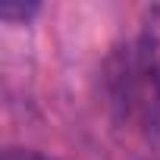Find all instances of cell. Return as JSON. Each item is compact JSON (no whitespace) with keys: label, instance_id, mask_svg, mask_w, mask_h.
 I'll list each match as a JSON object with an SVG mask.
<instances>
[{"label":"cell","instance_id":"obj_1","mask_svg":"<svg viewBox=\"0 0 160 160\" xmlns=\"http://www.w3.org/2000/svg\"><path fill=\"white\" fill-rule=\"evenodd\" d=\"M135 53H138V63H141V69L148 75L151 88L160 98V3H154L151 10H144Z\"/></svg>","mask_w":160,"mask_h":160},{"label":"cell","instance_id":"obj_3","mask_svg":"<svg viewBox=\"0 0 160 160\" xmlns=\"http://www.w3.org/2000/svg\"><path fill=\"white\" fill-rule=\"evenodd\" d=\"M7 160H47V157H41V154H35V151H19V148H13V151H7Z\"/></svg>","mask_w":160,"mask_h":160},{"label":"cell","instance_id":"obj_2","mask_svg":"<svg viewBox=\"0 0 160 160\" xmlns=\"http://www.w3.org/2000/svg\"><path fill=\"white\" fill-rule=\"evenodd\" d=\"M0 13H3V19H28V16H35L38 13V7L35 3H28V7H19V3H3V10H0Z\"/></svg>","mask_w":160,"mask_h":160}]
</instances>
